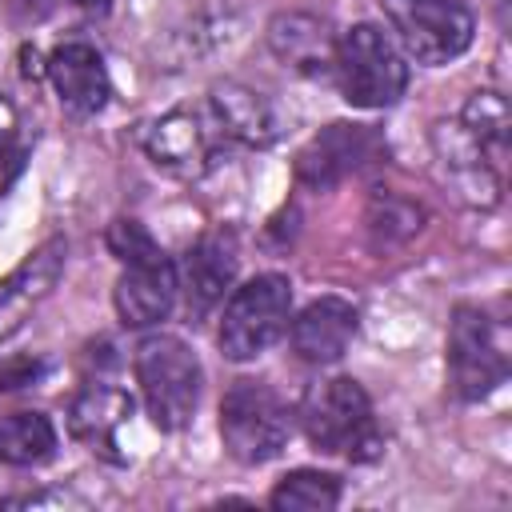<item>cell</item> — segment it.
<instances>
[{
  "instance_id": "obj_1",
  "label": "cell",
  "mask_w": 512,
  "mask_h": 512,
  "mask_svg": "<svg viewBox=\"0 0 512 512\" xmlns=\"http://www.w3.org/2000/svg\"><path fill=\"white\" fill-rule=\"evenodd\" d=\"M296 416H300L308 444L324 456H344V460L368 464L384 448L372 400L352 376H328V380L312 384L304 392Z\"/></svg>"
},
{
  "instance_id": "obj_2",
  "label": "cell",
  "mask_w": 512,
  "mask_h": 512,
  "mask_svg": "<svg viewBox=\"0 0 512 512\" xmlns=\"http://www.w3.org/2000/svg\"><path fill=\"white\" fill-rule=\"evenodd\" d=\"M132 368L152 424L164 432L184 428L200 404V384H204L196 352L172 332H152L136 344Z\"/></svg>"
},
{
  "instance_id": "obj_3",
  "label": "cell",
  "mask_w": 512,
  "mask_h": 512,
  "mask_svg": "<svg viewBox=\"0 0 512 512\" xmlns=\"http://www.w3.org/2000/svg\"><path fill=\"white\" fill-rule=\"evenodd\" d=\"M332 76L352 108H388L408 88L404 52L376 24H352L336 36Z\"/></svg>"
},
{
  "instance_id": "obj_4",
  "label": "cell",
  "mask_w": 512,
  "mask_h": 512,
  "mask_svg": "<svg viewBox=\"0 0 512 512\" xmlns=\"http://www.w3.org/2000/svg\"><path fill=\"white\" fill-rule=\"evenodd\" d=\"M288 320H292V284L280 272H264L228 296L216 344L228 360L244 364L264 356L288 332Z\"/></svg>"
},
{
  "instance_id": "obj_5",
  "label": "cell",
  "mask_w": 512,
  "mask_h": 512,
  "mask_svg": "<svg viewBox=\"0 0 512 512\" xmlns=\"http://www.w3.org/2000/svg\"><path fill=\"white\" fill-rule=\"evenodd\" d=\"M292 436V412L264 380H236L220 400V440L232 460L264 464Z\"/></svg>"
},
{
  "instance_id": "obj_6",
  "label": "cell",
  "mask_w": 512,
  "mask_h": 512,
  "mask_svg": "<svg viewBox=\"0 0 512 512\" xmlns=\"http://www.w3.org/2000/svg\"><path fill=\"white\" fill-rule=\"evenodd\" d=\"M508 376V328L476 304H460L448 328V380L460 400H484Z\"/></svg>"
},
{
  "instance_id": "obj_7",
  "label": "cell",
  "mask_w": 512,
  "mask_h": 512,
  "mask_svg": "<svg viewBox=\"0 0 512 512\" xmlns=\"http://www.w3.org/2000/svg\"><path fill=\"white\" fill-rule=\"evenodd\" d=\"M380 12L396 48L416 64L456 60L476 32V20L460 0H380Z\"/></svg>"
},
{
  "instance_id": "obj_8",
  "label": "cell",
  "mask_w": 512,
  "mask_h": 512,
  "mask_svg": "<svg viewBox=\"0 0 512 512\" xmlns=\"http://www.w3.org/2000/svg\"><path fill=\"white\" fill-rule=\"evenodd\" d=\"M220 148H228V136L212 112V104L204 100L200 108H176L164 120L152 124L148 132V156L176 172V176H200L216 164Z\"/></svg>"
},
{
  "instance_id": "obj_9",
  "label": "cell",
  "mask_w": 512,
  "mask_h": 512,
  "mask_svg": "<svg viewBox=\"0 0 512 512\" xmlns=\"http://www.w3.org/2000/svg\"><path fill=\"white\" fill-rule=\"evenodd\" d=\"M176 292H180L176 264L164 256V248H152L144 256L124 260V272L116 280L112 304H116V316L128 328H148V324H160L172 312Z\"/></svg>"
},
{
  "instance_id": "obj_10",
  "label": "cell",
  "mask_w": 512,
  "mask_h": 512,
  "mask_svg": "<svg viewBox=\"0 0 512 512\" xmlns=\"http://www.w3.org/2000/svg\"><path fill=\"white\" fill-rule=\"evenodd\" d=\"M360 328V312L352 300L344 296H320L312 304L300 308V316H292V352L304 364H336L348 344L356 340Z\"/></svg>"
},
{
  "instance_id": "obj_11",
  "label": "cell",
  "mask_w": 512,
  "mask_h": 512,
  "mask_svg": "<svg viewBox=\"0 0 512 512\" xmlns=\"http://www.w3.org/2000/svg\"><path fill=\"white\" fill-rule=\"evenodd\" d=\"M48 80L60 96V104L76 116H92L108 104L112 96V80H108V68H104V56L84 44V40H68V44H56L52 56H48Z\"/></svg>"
},
{
  "instance_id": "obj_12",
  "label": "cell",
  "mask_w": 512,
  "mask_h": 512,
  "mask_svg": "<svg viewBox=\"0 0 512 512\" xmlns=\"http://www.w3.org/2000/svg\"><path fill=\"white\" fill-rule=\"evenodd\" d=\"M372 148H376V136L368 124H328L296 156V176L308 188H332L352 168H360L372 156Z\"/></svg>"
},
{
  "instance_id": "obj_13",
  "label": "cell",
  "mask_w": 512,
  "mask_h": 512,
  "mask_svg": "<svg viewBox=\"0 0 512 512\" xmlns=\"http://www.w3.org/2000/svg\"><path fill=\"white\" fill-rule=\"evenodd\" d=\"M236 264H240V256H236V240L228 232H204L184 252L176 284L184 288V300L196 316L208 312L224 296V288L236 280Z\"/></svg>"
},
{
  "instance_id": "obj_14",
  "label": "cell",
  "mask_w": 512,
  "mask_h": 512,
  "mask_svg": "<svg viewBox=\"0 0 512 512\" xmlns=\"http://www.w3.org/2000/svg\"><path fill=\"white\" fill-rule=\"evenodd\" d=\"M268 44L272 52L304 72V76H320V72H332V52H336V36L328 32V24L320 16H308V12H288V16H276L268 24Z\"/></svg>"
},
{
  "instance_id": "obj_15",
  "label": "cell",
  "mask_w": 512,
  "mask_h": 512,
  "mask_svg": "<svg viewBox=\"0 0 512 512\" xmlns=\"http://www.w3.org/2000/svg\"><path fill=\"white\" fill-rule=\"evenodd\" d=\"M208 104H212V112H216V120H220L228 144L264 148V144H272L276 132H280L272 104H268L260 92H252V88L224 84V88H216V92L208 96Z\"/></svg>"
},
{
  "instance_id": "obj_16",
  "label": "cell",
  "mask_w": 512,
  "mask_h": 512,
  "mask_svg": "<svg viewBox=\"0 0 512 512\" xmlns=\"http://www.w3.org/2000/svg\"><path fill=\"white\" fill-rule=\"evenodd\" d=\"M132 416V400L112 384H88L72 404V432L92 444V452L112 456L120 424Z\"/></svg>"
},
{
  "instance_id": "obj_17",
  "label": "cell",
  "mask_w": 512,
  "mask_h": 512,
  "mask_svg": "<svg viewBox=\"0 0 512 512\" xmlns=\"http://www.w3.org/2000/svg\"><path fill=\"white\" fill-rule=\"evenodd\" d=\"M56 452V428L44 412H0V460L16 468L44 464Z\"/></svg>"
},
{
  "instance_id": "obj_18",
  "label": "cell",
  "mask_w": 512,
  "mask_h": 512,
  "mask_svg": "<svg viewBox=\"0 0 512 512\" xmlns=\"http://www.w3.org/2000/svg\"><path fill=\"white\" fill-rule=\"evenodd\" d=\"M272 508H288V512H328L340 504V476L336 472H320V468H296L288 476H280V484L268 496Z\"/></svg>"
},
{
  "instance_id": "obj_19",
  "label": "cell",
  "mask_w": 512,
  "mask_h": 512,
  "mask_svg": "<svg viewBox=\"0 0 512 512\" xmlns=\"http://www.w3.org/2000/svg\"><path fill=\"white\" fill-rule=\"evenodd\" d=\"M72 4H88V8H104L108 0H72Z\"/></svg>"
}]
</instances>
